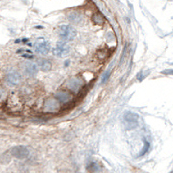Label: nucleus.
<instances>
[{"mask_svg": "<svg viewBox=\"0 0 173 173\" xmlns=\"http://www.w3.org/2000/svg\"><path fill=\"white\" fill-rule=\"evenodd\" d=\"M38 70H39V67L37 64H34L32 62H27L24 65V73L27 76L33 77V76L36 75L38 73Z\"/></svg>", "mask_w": 173, "mask_h": 173, "instance_id": "6", "label": "nucleus"}, {"mask_svg": "<svg viewBox=\"0 0 173 173\" xmlns=\"http://www.w3.org/2000/svg\"><path fill=\"white\" fill-rule=\"evenodd\" d=\"M27 41V39L26 38H25V39H23V42H26Z\"/></svg>", "mask_w": 173, "mask_h": 173, "instance_id": "18", "label": "nucleus"}, {"mask_svg": "<svg viewBox=\"0 0 173 173\" xmlns=\"http://www.w3.org/2000/svg\"><path fill=\"white\" fill-rule=\"evenodd\" d=\"M22 51H24V49H19V50H17V54H20V53H22Z\"/></svg>", "mask_w": 173, "mask_h": 173, "instance_id": "17", "label": "nucleus"}, {"mask_svg": "<svg viewBox=\"0 0 173 173\" xmlns=\"http://www.w3.org/2000/svg\"><path fill=\"white\" fill-rule=\"evenodd\" d=\"M109 76H110V72H108V73H106L104 75L102 76V84H105L107 81H108L109 79Z\"/></svg>", "mask_w": 173, "mask_h": 173, "instance_id": "14", "label": "nucleus"}, {"mask_svg": "<svg viewBox=\"0 0 173 173\" xmlns=\"http://www.w3.org/2000/svg\"><path fill=\"white\" fill-rule=\"evenodd\" d=\"M54 97H55L57 102H59L61 103H64V102H67L68 101H70L72 96L69 93H67L65 91H59L55 93Z\"/></svg>", "mask_w": 173, "mask_h": 173, "instance_id": "8", "label": "nucleus"}, {"mask_svg": "<svg viewBox=\"0 0 173 173\" xmlns=\"http://www.w3.org/2000/svg\"><path fill=\"white\" fill-rule=\"evenodd\" d=\"M34 49L35 51L38 53V54H49L50 50H51V45L50 43H48L47 41H44V40H38L35 44H34Z\"/></svg>", "mask_w": 173, "mask_h": 173, "instance_id": "5", "label": "nucleus"}, {"mask_svg": "<svg viewBox=\"0 0 173 173\" xmlns=\"http://www.w3.org/2000/svg\"><path fill=\"white\" fill-rule=\"evenodd\" d=\"M58 34L64 42H70L75 38L77 33H76L75 29L72 27L71 25H64L59 27Z\"/></svg>", "mask_w": 173, "mask_h": 173, "instance_id": "1", "label": "nucleus"}, {"mask_svg": "<svg viewBox=\"0 0 173 173\" xmlns=\"http://www.w3.org/2000/svg\"><path fill=\"white\" fill-rule=\"evenodd\" d=\"M6 82L12 86H16L17 84H19V83L21 82V76L19 74L16 73V72H11L7 75L6 77Z\"/></svg>", "mask_w": 173, "mask_h": 173, "instance_id": "7", "label": "nucleus"}, {"mask_svg": "<svg viewBox=\"0 0 173 173\" xmlns=\"http://www.w3.org/2000/svg\"><path fill=\"white\" fill-rule=\"evenodd\" d=\"M96 167H97L96 163L91 162L90 164H89V165H88V170H89V171H97L98 170L95 169Z\"/></svg>", "mask_w": 173, "mask_h": 173, "instance_id": "13", "label": "nucleus"}, {"mask_svg": "<svg viewBox=\"0 0 173 173\" xmlns=\"http://www.w3.org/2000/svg\"><path fill=\"white\" fill-rule=\"evenodd\" d=\"M37 65L39 69L43 72H49L52 69V63L47 59H40Z\"/></svg>", "mask_w": 173, "mask_h": 173, "instance_id": "9", "label": "nucleus"}, {"mask_svg": "<svg viewBox=\"0 0 173 173\" xmlns=\"http://www.w3.org/2000/svg\"><path fill=\"white\" fill-rule=\"evenodd\" d=\"M11 155L18 160H24L26 159L29 156V150L25 147V146H22V145H18V146H15L11 149L10 151Z\"/></svg>", "mask_w": 173, "mask_h": 173, "instance_id": "2", "label": "nucleus"}, {"mask_svg": "<svg viewBox=\"0 0 173 173\" xmlns=\"http://www.w3.org/2000/svg\"><path fill=\"white\" fill-rule=\"evenodd\" d=\"M82 85H83V82L79 80V78H73L68 82V87L73 91H77Z\"/></svg>", "mask_w": 173, "mask_h": 173, "instance_id": "10", "label": "nucleus"}, {"mask_svg": "<svg viewBox=\"0 0 173 173\" xmlns=\"http://www.w3.org/2000/svg\"><path fill=\"white\" fill-rule=\"evenodd\" d=\"M43 109L45 112H54L58 109V105L57 102L53 100H47L44 103Z\"/></svg>", "mask_w": 173, "mask_h": 173, "instance_id": "11", "label": "nucleus"}, {"mask_svg": "<svg viewBox=\"0 0 173 173\" xmlns=\"http://www.w3.org/2000/svg\"><path fill=\"white\" fill-rule=\"evenodd\" d=\"M53 52H54V55H56L58 57H65L70 53V47L64 41L59 42L56 44V46H55Z\"/></svg>", "mask_w": 173, "mask_h": 173, "instance_id": "4", "label": "nucleus"}, {"mask_svg": "<svg viewBox=\"0 0 173 173\" xmlns=\"http://www.w3.org/2000/svg\"><path fill=\"white\" fill-rule=\"evenodd\" d=\"M162 74L164 75H173L172 70H166V71H163Z\"/></svg>", "mask_w": 173, "mask_h": 173, "instance_id": "15", "label": "nucleus"}, {"mask_svg": "<svg viewBox=\"0 0 173 173\" xmlns=\"http://www.w3.org/2000/svg\"><path fill=\"white\" fill-rule=\"evenodd\" d=\"M23 57H25V58H28V59H32L33 55H28V54H23Z\"/></svg>", "mask_w": 173, "mask_h": 173, "instance_id": "16", "label": "nucleus"}, {"mask_svg": "<svg viewBox=\"0 0 173 173\" xmlns=\"http://www.w3.org/2000/svg\"><path fill=\"white\" fill-rule=\"evenodd\" d=\"M138 119H139V116L136 113L131 112H126L123 116L124 122L127 125L128 129L136 128L138 125Z\"/></svg>", "mask_w": 173, "mask_h": 173, "instance_id": "3", "label": "nucleus"}, {"mask_svg": "<svg viewBox=\"0 0 173 173\" xmlns=\"http://www.w3.org/2000/svg\"><path fill=\"white\" fill-rule=\"evenodd\" d=\"M69 20L71 22H73V23H79V22L81 21V16H80V15L79 14H77V13H71L70 14V16H69Z\"/></svg>", "mask_w": 173, "mask_h": 173, "instance_id": "12", "label": "nucleus"}]
</instances>
